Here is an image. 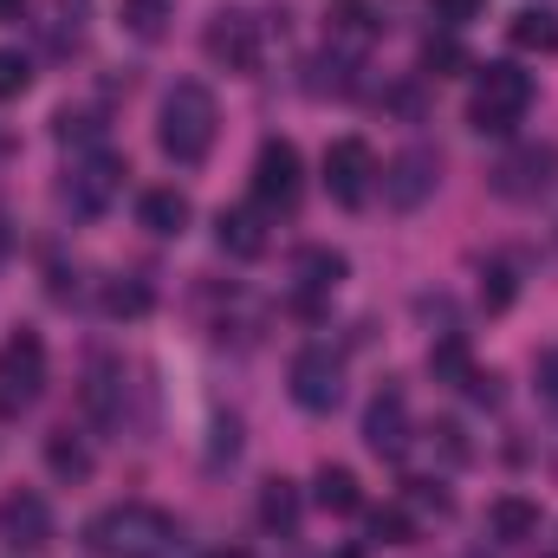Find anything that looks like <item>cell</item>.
<instances>
[{"label": "cell", "instance_id": "1", "mask_svg": "<svg viewBox=\"0 0 558 558\" xmlns=\"http://www.w3.org/2000/svg\"><path fill=\"white\" fill-rule=\"evenodd\" d=\"M175 520L149 500H118L85 520V553L92 558H169L175 553Z\"/></svg>", "mask_w": 558, "mask_h": 558}, {"label": "cell", "instance_id": "2", "mask_svg": "<svg viewBox=\"0 0 558 558\" xmlns=\"http://www.w3.org/2000/svg\"><path fill=\"white\" fill-rule=\"evenodd\" d=\"M215 131H221L215 92H208V85H195V78L169 85L162 118H156V143H162V156H169V162H182V169H195V162L215 149Z\"/></svg>", "mask_w": 558, "mask_h": 558}, {"label": "cell", "instance_id": "3", "mask_svg": "<svg viewBox=\"0 0 558 558\" xmlns=\"http://www.w3.org/2000/svg\"><path fill=\"white\" fill-rule=\"evenodd\" d=\"M526 111H533V78H526L520 65H487V72L474 78L468 124H474L481 137H507Z\"/></svg>", "mask_w": 558, "mask_h": 558}, {"label": "cell", "instance_id": "4", "mask_svg": "<svg viewBox=\"0 0 558 558\" xmlns=\"http://www.w3.org/2000/svg\"><path fill=\"white\" fill-rule=\"evenodd\" d=\"M124 156L118 149H85V156H72V169H65V182H59V202L72 208V215H105L111 208V195L124 189Z\"/></svg>", "mask_w": 558, "mask_h": 558}, {"label": "cell", "instance_id": "5", "mask_svg": "<svg viewBox=\"0 0 558 558\" xmlns=\"http://www.w3.org/2000/svg\"><path fill=\"white\" fill-rule=\"evenodd\" d=\"M39 390H46V338L39 331H13L0 344V416L39 403Z\"/></svg>", "mask_w": 558, "mask_h": 558}, {"label": "cell", "instance_id": "6", "mask_svg": "<svg viewBox=\"0 0 558 558\" xmlns=\"http://www.w3.org/2000/svg\"><path fill=\"white\" fill-rule=\"evenodd\" d=\"M305 195V169H299V149L286 137H267L254 156V208L260 215H292Z\"/></svg>", "mask_w": 558, "mask_h": 558}, {"label": "cell", "instance_id": "7", "mask_svg": "<svg viewBox=\"0 0 558 558\" xmlns=\"http://www.w3.org/2000/svg\"><path fill=\"white\" fill-rule=\"evenodd\" d=\"M202 52H208L221 72L254 78V72H260V20L241 13V7H221V13L208 20V33H202Z\"/></svg>", "mask_w": 558, "mask_h": 558}, {"label": "cell", "instance_id": "8", "mask_svg": "<svg viewBox=\"0 0 558 558\" xmlns=\"http://www.w3.org/2000/svg\"><path fill=\"white\" fill-rule=\"evenodd\" d=\"M292 403L312 410V416H331L344 403V357L331 344H305L292 357Z\"/></svg>", "mask_w": 558, "mask_h": 558}, {"label": "cell", "instance_id": "9", "mask_svg": "<svg viewBox=\"0 0 558 558\" xmlns=\"http://www.w3.org/2000/svg\"><path fill=\"white\" fill-rule=\"evenodd\" d=\"M487 182H494V195H507V202H539V195L558 182V149L553 143H520L513 156L494 162Z\"/></svg>", "mask_w": 558, "mask_h": 558}, {"label": "cell", "instance_id": "10", "mask_svg": "<svg viewBox=\"0 0 558 558\" xmlns=\"http://www.w3.org/2000/svg\"><path fill=\"white\" fill-rule=\"evenodd\" d=\"M371 182H377V156H371L364 137H338L325 149V189H331V202L364 208L371 202Z\"/></svg>", "mask_w": 558, "mask_h": 558}, {"label": "cell", "instance_id": "11", "mask_svg": "<svg viewBox=\"0 0 558 558\" xmlns=\"http://www.w3.org/2000/svg\"><path fill=\"white\" fill-rule=\"evenodd\" d=\"M364 441H371V454H384V461H403V454H410L416 422H410V397H403L397 384L371 397V410H364Z\"/></svg>", "mask_w": 558, "mask_h": 558}, {"label": "cell", "instance_id": "12", "mask_svg": "<svg viewBox=\"0 0 558 558\" xmlns=\"http://www.w3.org/2000/svg\"><path fill=\"white\" fill-rule=\"evenodd\" d=\"M435 182H441V162H435V149H403L390 169H384V202L397 208V215H410V208H422L428 195H435Z\"/></svg>", "mask_w": 558, "mask_h": 558}, {"label": "cell", "instance_id": "13", "mask_svg": "<svg viewBox=\"0 0 558 558\" xmlns=\"http://www.w3.org/2000/svg\"><path fill=\"white\" fill-rule=\"evenodd\" d=\"M0 539H7L13 553H39V546H52V507H46L33 487L7 494V500H0Z\"/></svg>", "mask_w": 558, "mask_h": 558}, {"label": "cell", "instance_id": "14", "mask_svg": "<svg viewBox=\"0 0 558 558\" xmlns=\"http://www.w3.org/2000/svg\"><path fill=\"white\" fill-rule=\"evenodd\" d=\"M344 274H351V260H344L338 247H299V260H292V279H299V299H292V305H299V312L312 318V312H318V299L344 286Z\"/></svg>", "mask_w": 558, "mask_h": 558}, {"label": "cell", "instance_id": "15", "mask_svg": "<svg viewBox=\"0 0 558 558\" xmlns=\"http://www.w3.org/2000/svg\"><path fill=\"white\" fill-rule=\"evenodd\" d=\"M377 33H384V20H377L371 0H331V7H325V39H331V52L357 59Z\"/></svg>", "mask_w": 558, "mask_h": 558}, {"label": "cell", "instance_id": "16", "mask_svg": "<svg viewBox=\"0 0 558 558\" xmlns=\"http://www.w3.org/2000/svg\"><path fill=\"white\" fill-rule=\"evenodd\" d=\"M215 241H221V254H234V260H260V254H267V215H260V208H221V215H215Z\"/></svg>", "mask_w": 558, "mask_h": 558}, {"label": "cell", "instance_id": "17", "mask_svg": "<svg viewBox=\"0 0 558 558\" xmlns=\"http://www.w3.org/2000/svg\"><path fill=\"white\" fill-rule=\"evenodd\" d=\"M487 533H494L500 546H526V539H539V500H526V494H500V500L487 507Z\"/></svg>", "mask_w": 558, "mask_h": 558}, {"label": "cell", "instance_id": "18", "mask_svg": "<svg viewBox=\"0 0 558 558\" xmlns=\"http://www.w3.org/2000/svg\"><path fill=\"white\" fill-rule=\"evenodd\" d=\"M189 215H195V208H189L182 189H143L137 195V221L149 228V234H182Z\"/></svg>", "mask_w": 558, "mask_h": 558}, {"label": "cell", "instance_id": "19", "mask_svg": "<svg viewBox=\"0 0 558 558\" xmlns=\"http://www.w3.org/2000/svg\"><path fill=\"white\" fill-rule=\"evenodd\" d=\"M312 500H318L325 513H357V507H364V487H357V474H351V468L325 461V468L312 474Z\"/></svg>", "mask_w": 558, "mask_h": 558}, {"label": "cell", "instance_id": "20", "mask_svg": "<svg viewBox=\"0 0 558 558\" xmlns=\"http://www.w3.org/2000/svg\"><path fill=\"white\" fill-rule=\"evenodd\" d=\"M474 371H481V364H474V351H468V338H461V331H448V338H435V344H428V377H435V384H454V390H461Z\"/></svg>", "mask_w": 558, "mask_h": 558}, {"label": "cell", "instance_id": "21", "mask_svg": "<svg viewBox=\"0 0 558 558\" xmlns=\"http://www.w3.org/2000/svg\"><path fill=\"white\" fill-rule=\"evenodd\" d=\"M507 39L520 52H558V13L553 7H520L513 26H507Z\"/></svg>", "mask_w": 558, "mask_h": 558}, {"label": "cell", "instance_id": "22", "mask_svg": "<svg viewBox=\"0 0 558 558\" xmlns=\"http://www.w3.org/2000/svg\"><path fill=\"white\" fill-rule=\"evenodd\" d=\"M46 468H52L59 481H85V474H92V448H85L72 428H59V435H46Z\"/></svg>", "mask_w": 558, "mask_h": 558}, {"label": "cell", "instance_id": "23", "mask_svg": "<svg viewBox=\"0 0 558 558\" xmlns=\"http://www.w3.org/2000/svg\"><path fill=\"white\" fill-rule=\"evenodd\" d=\"M260 526H267V533H292V526H299V487H292V481H267V487H260Z\"/></svg>", "mask_w": 558, "mask_h": 558}, {"label": "cell", "instance_id": "24", "mask_svg": "<svg viewBox=\"0 0 558 558\" xmlns=\"http://www.w3.org/2000/svg\"><path fill=\"white\" fill-rule=\"evenodd\" d=\"M118 364H92V377H85V410H92V422H118Z\"/></svg>", "mask_w": 558, "mask_h": 558}, {"label": "cell", "instance_id": "25", "mask_svg": "<svg viewBox=\"0 0 558 558\" xmlns=\"http://www.w3.org/2000/svg\"><path fill=\"white\" fill-rule=\"evenodd\" d=\"M468 65H474V59H468V46H461L454 33H441V39L428 33V39H422V72H428V78H454V72H468Z\"/></svg>", "mask_w": 558, "mask_h": 558}, {"label": "cell", "instance_id": "26", "mask_svg": "<svg viewBox=\"0 0 558 558\" xmlns=\"http://www.w3.org/2000/svg\"><path fill=\"white\" fill-rule=\"evenodd\" d=\"M149 305H156V292H149V279H111V286H105V312H111V318H143V312H149Z\"/></svg>", "mask_w": 558, "mask_h": 558}, {"label": "cell", "instance_id": "27", "mask_svg": "<svg viewBox=\"0 0 558 558\" xmlns=\"http://www.w3.org/2000/svg\"><path fill=\"white\" fill-rule=\"evenodd\" d=\"M169 13H175V0H124V26L137 39H162L169 33Z\"/></svg>", "mask_w": 558, "mask_h": 558}, {"label": "cell", "instance_id": "28", "mask_svg": "<svg viewBox=\"0 0 558 558\" xmlns=\"http://www.w3.org/2000/svg\"><path fill=\"white\" fill-rule=\"evenodd\" d=\"M59 143L65 149H105V124L92 111H59Z\"/></svg>", "mask_w": 558, "mask_h": 558}, {"label": "cell", "instance_id": "29", "mask_svg": "<svg viewBox=\"0 0 558 558\" xmlns=\"http://www.w3.org/2000/svg\"><path fill=\"white\" fill-rule=\"evenodd\" d=\"M513 292H520V286H513V267H507V260H487V267H481V305H487V312H507Z\"/></svg>", "mask_w": 558, "mask_h": 558}, {"label": "cell", "instance_id": "30", "mask_svg": "<svg viewBox=\"0 0 558 558\" xmlns=\"http://www.w3.org/2000/svg\"><path fill=\"white\" fill-rule=\"evenodd\" d=\"M371 539H384V546H410V539H416L410 507H377V513H371Z\"/></svg>", "mask_w": 558, "mask_h": 558}, {"label": "cell", "instance_id": "31", "mask_svg": "<svg viewBox=\"0 0 558 558\" xmlns=\"http://www.w3.org/2000/svg\"><path fill=\"white\" fill-rule=\"evenodd\" d=\"M26 92H33V59L0 46V98H26Z\"/></svg>", "mask_w": 558, "mask_h": 558}, {"label": "cell", "instance_id": "32", "mask_svg": "<svg viewBox=\"0 0 558 558\" xmlns=\"http://www.w3.org/2000/svg\"><path fill=\"white\" fill-rule=\"evenodd\" d=\"M428 13H435V26L461 33L468 20H481V13H487V0H428Z\"/></svg>", "mask_w": 558, "mask_h": 558}, {"label": "cell", "instance_id": "33", "mask_svg": "<svg viewBox=\"0 0 558 558\" xmlns=\"http://www.w3.org/2000/svg\"><path fill=\"white\" fill-rule=\"evenodd\" d=\"M85 7H92V0H52V13H59L52 39H59V46H78V33H85Z\"/></svg>", "mask_w": 558, "mask_h": 558}, {"label": "cell", "instance_id": "34", "mask_svg": "<svg viewBox=\"0 0 558 558\" xmlns=\"http://www.w3.org/2000/svg\"><path fill=\"white\" fill-rule=\"evenodd\" d=\"M410 500H416L422 513H435V520H441V513H448V507H454V500H448V494H441V487H435V481H410Z\"/></svg>", "mask_w": 558, "mask_h": 558}, {"label": "cell", "instance_id": "35", "mask_svg": "<svg viewBox=\"0 0 558 558\" xmlns=\"http://www.w3.org/2000/svg\"><path fill=\"white\" fill-rule=\"evenodd\" d=\"M461 390H468V397H474V403H487V410H494V403H500V384H494V371H474V377H468V384H461Z\"/></svg>", "mask_w": 558, "mask_h": 558}, {"label": "cell", "instance_id": "36", "mask_svg": "<svg viewBox=\"0 0 558 558\" xmlns=\"http://www.w3.org/2000/svg\"><path fill=\"white\" fill-rule=\"evenodd\" d=\"M435 441L448 448V461H468V441H461V428H454V422H435Z\"/></svg>", "mask_w": 558, "mask_h": 558}, {"label": "cell", "instance_id": "37", "mask_svg": "<svg viewBox=\"0 0 558 558\" xmlns=\"http://www.w3.org/2000/svg\"><path fill=\"white\" fill-rule=\"evenodd\" d=\"M0 20H20V0H0Z\"/></svg>", "mask_w": 558, "mask_h": 558}, {"label": "cell", "instance_id": "38", "mask_svg": "<svg viewBox=\"0 0 558 558\" xmlns=\"http://www.w3.org/2000/svg\"><path fill=\"white\" fill-rule=\"evenodd\" d=\"M0 254H7V221H0Z\"/></svg>", "mask_w": 558, "mask_h": 558}]
</instances>
